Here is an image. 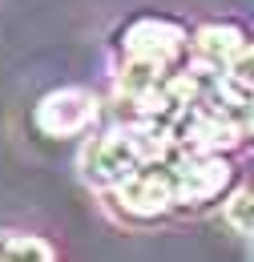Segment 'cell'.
Here are the masks:
<instances>
[{
    "label": "cell",
    "instance_id": "6da1fadb",
    "mask_svg": "<svg viewBox=\"0 0 254 262\" xmlns=\"http://www.w3.org/2000/svg\"><path fill=\"white\" fill-rule=\"evenodd\" d=\"M0 262H53V254H49V246L40 238L0 234Z\"/></svg>",
    "mask_w": 254,
    "mask_h": 262
}]
</instances>
